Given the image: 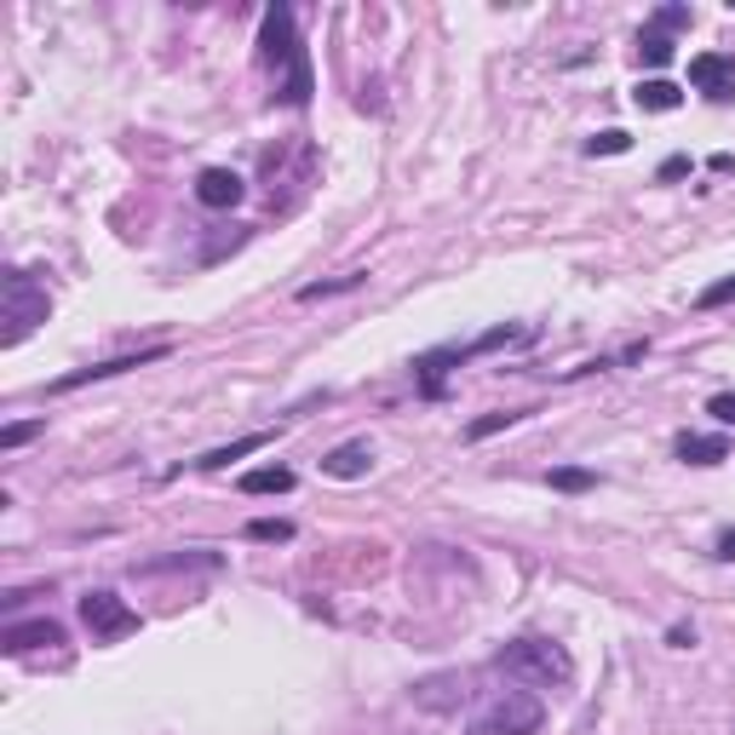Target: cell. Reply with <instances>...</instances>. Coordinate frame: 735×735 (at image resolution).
Instances as JSON below:
<instances>
[{"label": "cell", "instance_id": "6da1fadb", "mask_svg": "<svg viewBox=\"0 0 735 735\" xmlns=\"http://www.w3.org/2000/svg\"><path fill=\"white\" fill-rule=\"evenodd\" d=\"M494 673H506L512 684H528V689H563L575 678V661L552 638H512L494 655Z\"/></svg>", "mask_w": 735, "mask_h": 735}, {"label": "cell", "instance_id": "7a4b0ae2", "mask_svg": "<svg viewBox=\"0 0 735 735\" xmlns=\"http://www.w3.org/2000/svg\"><path fill=\"white\" fill-rule=\"evenodd\" d=\"M546 707L528 689H500L472 713V735H541Z\"/></svg>", "mask_w": 735, "mask_h": 735}, {"label": "cell", "instance_id": "3957f363", "mask_svg": "<svg viewBox=\"0 0 735 735\" xmlns=\"http://www.w3.org/2000/svg\"><path fill=\"white\" fill-rule=\"evenodd\" d=\"M47 311H52L47 288H36L23 271H12L7 288H0V345H23L29 333L47 322Z\"/></svg>", "mask_w": 735, "mask_h": 735}, {"label": "cell", "instance_id": "277c9868", "mask_svg": "<svg viewBox=\"0 0 735 735\" xmlns=\"http://www.w3.org/2000/svg\"><path fill=\"white\" fill-rule=\"evenodd\" d=\"M81 626L92 632V644H121L139 632V615H132L115 592H87L81 597Z\"/></svg>", "mask_w": 735, "mask_h": 735}, {"label": "cell", "instance_id": "5b68a950", "mask_svg": "<svg viewBox=\"0 0 735 735\" xmlns=\"http://www.w3.org/2000/svg\"><path fill=\"white\" fill-rule=\"evenodd\" d=\"M259 58L271 63V70H293L299 58H305V47H299V29H293V12L288 7H271L264 12V23H259Z\"/></svg>", "mask_w": 735, "mask_h": 735}, {"label": "cell", "instance_id": "8992f818", "mask_svg": "<svg viewBox=\"0 0 735 735\" xmlns=\"http://www.w3.org/2000/svg\"><path fill=\"white\" fill-rule=\"evenodd\" d=\"M242 195H248V179L230 173V167H202V173H195V202L213 208V213H230Z\"/></svg>", "mask_w": 735, "mask_h": 735}, {"label": "cell", "instance_id": "52a82bcc", "mask_svg": "<svg viewBox=\"0 0 735 735\" xmlns=\"http://www.w3.org/2000/svg\"><path fill=\"white\" fill-rule=\"evenodd\" d=\"M161 356H167V345H150V351H139V356H110V362H92V368H75V374L52 380V391H81V385H92V380L132 374V368H150V362H161Z\"/></svg>", "mask_w": 735, "mask_h": 735}, {"label": "cell", "instance_id": "ba28073f", "mask_svg": "<svg viewBox=\"0 0 735 735\" xmlns=\"http://www.w3.org/2000/svg\"><path fill=\"white\" fill-rule=\"evenodd\" d=\"M689 81L707 92V98H718V104H735V58H724V52L689 58Z\"/></svg>", "mask_w": 735, "mask_h": 735}, {"label": "cell", "instance_id": "9c48e42d", "mask_svg": "<svg viewBox=\"0 0 735 735\" xmlns=\"http://www.w3.org/2000/svg\"><path fill=\"white\" fill-rule=\"evenodd\" d=\"M52 644H63V626L58 621H12L7 632H0V650H7V655L52 650Z\"/></svg>", "mask_w": 735, "mask_h": 735}, {"label": "cell", "instance_id": "30bf717a", "mask_svg": "<svg viewBox=\"0 0 735 735\" xmlns=\"http://www.w3.org/2000/svg\"><path fill=\"white\" fill-rule=\"evenodd\" d=\"M414 701H420V707H431V713H449V707H460V701H465V678L460 673H437V678L414 684Z\"/></svg>", "mask_w": 735, "mask_h": 735}, {"label": "cell", "instance_id": "8fae6325", "mask_svg": "<svg viewBox=\"0 0 735 735\" xmlns=\"http://www.w3.org/2000/svg\"><path fill=\"white\" fill-rule=\"evenodd\" d=\"M368 465H374V449H368V443H340L322 460V472L340 477V483H356V477H368Z\"/></svg>", "mask_w": 735, "mask_h": 735}, {"label": "cell", "instance_id": "7c38bea8", "mask_svg": "<svg viewBox=\"0 0 735 735\" xmlns=\"http://www.w3.org/2000/svg\"><path fill=\"white\" fill-rule=\"evenodd\" d=\"M678 460H684V465H718V460H729V443L718 437V431H713V437L684 431V437H678Z\"/></svg>", "mask_w": 735, "mask_h": 735}, {"label": "cell", "instance_id": "4fadbf2b", "mask_svg": "<svg viewBox=\"0 0 735 735\" xmlns=\"http://www.w3.org/2000/svg\"><path fill=\"white\" fill-rule=\"evenodd\" d=\"M632 104H638V110H655V115H666V110H678L684 104V92L673 87V81H638V92H632Z\"/></svg>", "mask_w": 735, "mask_h": 735}, {"label": "cell", "instance_id": "5bb4252c", "mask_svg": "<svg viewBox=\"0 0 735 735\" xmlns=\"http://www.w3.org/2000/svg\"><path fill=\"white\" fill-rule=\"evenodd\" d=\"M299 477L288 465H259V472H242V494H288Z\"/></svg>", "mask_w": 735, "mask_h": 735}, {"label": "cell", "instance_id": "9a60e30c", "mask_svg": "<svg viewBox=\"0 0 735 735\" xmlns=\"http://www.w3.org/2000/svg\"><path fill=\"white\" fill-rule=\"evenodd\" d=\"M264 443H271V431H253V437H236L230 449H213V454H202L195 465H202V472H224L230 460H242V454H253V449H264Z\"/></svg>", "mask_w": 735, "mask_h": 735}, {"label": "cell", "instance_id": "2e32d148", "mask_svg": "<svg viewBox=\"0 0 735 735\" xmlns=\"http://www.w3.org/2000/svg\"><path fill=\"white\" fill-rule=\"evenodd\" d=\"M528 409H500V414H483V420H472V425H465V437H472V443H483V437H494V431H506V425H517Z\"/></svg>", "mask_w": 735, "mask_h": 735}, {"label": "cell", "instance_id": "e0dca14e", "mask_svg": "<svg viewBox=\"0 0 735 735\" xmlns=\"http://www.w3.org/2000/svg\"><path fill=\"white\" fill-rule=\"evenodd\" d=\"M638 58L650 63V70L673 63V36H661V29H644V36H638Z\"/></svg>", "mask_w": 735, "mask_h": 735}, {"label": "cell", "instance_id": "ac0fdd59", "mask_svg": "<svg viewBox=\"0 0 735 735\" xmlns=\"http://www.w3.org/2000/svg\"><path fill=\"white\" fill-rule=\"evenodd\" d=\"M248 541L282 546V541H293V523H288V517H253V523H248Z\"/></svg>", "mask_w": 735, "mask_h": 735}, {"label": "cell", "instance_id": "d6986e66", "mask_svg": "<svg viewBox=\"0 0 735 735\" xmlns=\"http://www.w3.org/2000/svg\"><path fill=\"white\" fill-rule=\"evenodd\" d=\"M592 483H597V477L586 472V465H557V472H552V489H557V494H586Z\"/></svg>", "mask_w": 735, "mask_h": 735}, {"label": "cell", "instance_id": "ffe728a7", "mask_svg": "<svg viewBox=\"0 0 735 735\" xmlns=\"http://www.w3.org/2000/svg\"><path fill=\"white\" fill-rule=\"evenodd\" d=\"M41 431H47V420H18V425H7V431H0V449H23V443H36L41 437Z\"/></svg>", "mask_w": 735, "mask_h": 735}, {"label": "cell", "instance_id": "44dd1931", "mask_svg": "<svg viewBox=\"0 0 735 735\" xmlns=\"http://www.w3.org/2000/svg\"><path fill=\"white\" fill-rule=\"evenodd\" d=\"M632 150V139L621 127H610V132H597V139H586V155H626Z\"/></svg>", "mask_w": 735, "mask_h": 735}, {"label": "cell", "instance_id": "7402d4cb", "mask_svg": "<svg viewBox=\"0 0 735 735\" xmlns=\"http://www.w3.org/2000/svg\"><path fill=\"white\" fill-rule=\"evenodd\" d=\"M729 299H735V276H724V282H713L707 293H701V299H695V305H701V311H718V305H729Z\"/></svg>", "mask_w": 735, "mask_h": 735}, {"label": "cell", "instance_id": "603a6c76", "mask_svg": "<svg viewBox=\"0 0 735 735\" xmlns=\"http://www.w3.org/2000/svg\"><path fill=\"white\" fill-rule=\"evenodd\" d=\"M362 282V271H351V276H340V282H311V288H299V299H322V293H345V288H356Z\"/></svg>", "mask_w": 735, "mask_h": 735}, {"label": "cell", "instance_id": "cb8c5ba5", "mask_svg": "<svg viewBox=\"0 0 735 735\" xmlns=\"http://www.w3.org/2000/svg\"><path fill=\"white\" fill-rule=\"evenodd\" d=\"M650 29H661V36H666V29H689V7H661Z\"/></svg>", "mask_w": 735, "mask_h": 735}, {"label": "cell", "instance_id": "d4e9b609", "mask_svg": "<svg viewBox=\"0 0 735 735\" xmlns=\"http://www.w3.org/2000/svg\"><path fill=\"white\" fill-rule=\"evenodd\" d=\"M707 414H713L718 425H735V391H718L713 403H707Z\"/></svg>", "mask_w": 735, "mask_h": 735}, {"label": "cell", "instance_id": "484cf974", "mask_svg": "<svg viewBox=\"0 0 735 735\" xmlns=\"http://www.w3.org/2000/svg\"><path fill=\"white\" fill-rule=\"evenodd\" d=\"M684 173H689L684 155H666V161H661V179H684Z\"/></svg>", "mask_w": 735, "mask_h": 735}, {"label": "cell", "instance_id": "4316f807", "mask_svg": "<svg viewBox=\"0 0 735 735\" xmlns=\"http://www.w3.org/2000/svg\"><path fill=\"white\" fill-rule=\"evenodd\" d=\"M718 557H724V563H735V528H724V534H718Z\"/></svg>", "mask_w": 735, "mask_h": 735}, {"label": "cell", "instance_id": "83f0119b", "mask_svg": "<svg viewBox=\"0 0 735 735\" xmlns=\"http://www.w3.org/2000/svg\"><path fill=\"white\" fill-rule=\"evenodd\" d=\"M666 644H673V650H689V644H695V632H689V626H673V638H666Z\"/></svg>", "mask_w": 735, "mask_h": 735}]
</instances>
